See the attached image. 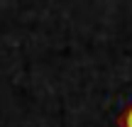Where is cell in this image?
Here are the masks:
<instances>
[{
    "mask_svg": "<svg viewBox=\"0 0 132 127\" xmlns=\"http://www.w3.org/2000/svg\"><path fill=\"white\" fill-rule=\"evenodd\" d=\"M125 127H132V110L125 115Z\"/></svg>",
    "mask_w": 132,
    "mask_h": 127,
    "instance_id": "6da1fadb",
    "label": "cell"
}]
</instances>
